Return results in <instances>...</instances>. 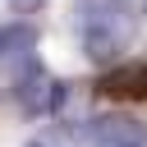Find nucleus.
<instances>
[{
  "instance_id": "f257e3e1",
  "label": "nucleus",
  "mask_w": 147,
  "mask_h": 147,
  "mask_svg": "<svg viewBox=\"0 0 147 147\" xmlns=\"http://www.w3.org/2000/svg\"><path fill=\"white\" fill-rule=\"evenodd\" d=\"M74 18H78L83 51H87L96 64H115L119 51H124V46L133 41V32H138L133 0H78V5H74Z\"/></svg>"
},
{
  "instance_id": "f03ea898",
  "label": "nucleus",
  "mask_w": 147,
  "mask_h": 147,
  "mask_svg": "<svg viewBox=\"0 0 147 147\" xmlns=\"http://www.w3.org/2000/svg\"><path fill=\"white\" fill-rule=\"evenodd\" d=\"M60 83L37 64V69H28L23 78H14V101H18V115H28V119H41V115H51L55 106H60Z\"/></svg>"
},
{
  "instance_id": "7ed1b4c3",
  "label": "nucleus",
  "mask_w": 147,
  "mask_h": 147,
  "mask_svg": "<svg viewBox=\"0 0 147 147\" xmlns=\"http://www.w3.org/2000/svg\"><path fill=\"white\" fill-rule=\"evenodd\" d=\"M87 138H92V147H142V142H147V129H142L133 115H119V110H110V115L92 119Z\"/></svg>"
},
{
  "instance_id": "20e7f679",
  "label": "nucleus",
  "mask_w": 147,
  "mask_h": 147,
  "mask_svg": "<svg viewBox=\"0 0 147 147\" xmlns=\"http://www.w3.org/2000/svg\"><path fill=\"white\" fill-rule=\"evenodd\" d=\"M101 96H119V101H147V64H119L106 69L96 83Z\"/></svg>"
},
{
  "instance_id": "39448f33",
  "label": "nucleus",
  "mask_w": 147,
  "mask_h": 147,
  "mask_svg": "<svg viewBox=\"0 0 147 147\" xmlns=\"http://www.w3.org/2000/svg\"><path fill=\"white\" fill-rule=\"evenodd\" d=\"M28 147H78V142H74L69 129H46V133H37Z\"/></svg>"
},
{
  "instance_id": "423d86ee",
  "label": "nucleus",
  "mask_w": 147,
  "mask_h": 147,
  "mask_svg": "<svg viewBox=\"0 0 147 147\" xmlns=\"http://www.w3.org/2000/svg\"><path fill=\"white\" fill-rule=\"evenodd\" d=\"M5 5H9L14 14H23V18H28V14H41V9L51 5V0H5Z\"/></svg>"
},
{
  "instance_id": "0eeeda50",
  "label": "nucleus",
  "mask_w": 147,
  "mask_h": 147,
  "mask_svg": "<svg viewBox=\"0 0 147 147\" xmlns=\"http://www.w3.org/2000/svg\"><path fill=\"white\" fill-rule=\"evenodd\" d=\"M142 14H147V0H142Z\"/></svg>"
}]
</instances>
